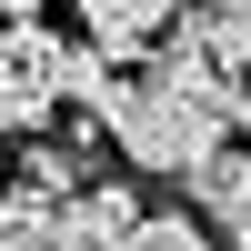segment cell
<instances>
[{
    "mask_svg": "<svg viewBox=\"0 0 251 251\" xmlns=\"http://www.w3.org/2000/svg\"><path fill=\"white\" fill-rule=\"evenodd\" d=\"M131 251H221V231L181 201V211H151V221H141V241H131Z\"/></svg>",
    "mask_w": 251,
    "mask_h": 251,
    "instance_id": "7",
    "label": "cell"
},
{
    "mask_svg": "<svg viewBox=\"0 0 251 251\" xmlns=\"http://www.w3.org/2000/svg\"><path fill=\"white\" fill-rule=\"evenodd\" d=\"M71 10H80L91 50H151V40H171L181 0H71Z\"/></svg>",
    "mask_w": 251,
    "mask_h": 251,
    "instance_id": "5",
    "label": "cell"
},
{
    "mask_svg": "<svg viewBox=\"0 0 251 251\" xmlns=\"http://www.w3.org/2000/svg\"><path fill=\"white\" fill-rule=\"evenodd\" d=\"M191 211L221 231V251H251V141H231V151L191 181Z\"/></svg>",
    "mask_w": 251,
    "mask_h": 251,
    "instance_id": "4",
    "label": "cell"
},
{
    "mask_svg": "<svg viewBox=\"0 0 251 251\" xmlns=\"http://www.w3.org/2000/svg\"><path fill=\"white\" fill-rule=\"evenodd\" d=\"M100 131H111V151L131 161L141 181H181V191H191V181L241 141V100H231V80H211L201 60L151 50L141 71H121V100H111Z\"/></svg>",
    "mask_w": 251,
    "mask_h": 251,
    "instance_id": "1",
    "label": "cell"
},
{
    "mask_svg": "<svg viewBox=\"0 0 251 251\" xmlns=\"http://www.w3.org/2000/svg\"><path fill=\"white\" fill-rule=\"evenodd\" d=\"M0 251H60V211L40 191H0Z\"/></svg>",
    "mask_w": 251,
    "mask_h": 251,
    "instance_id": "6",
    "label": "cell"
},
{
    "mask_svg": "<svg viewBox=\"0 0 251 251\" xmlns=\"http://www.w3.org/2000/svg\"><path fill=\"white\" fill-rule=\"evenodd\" d=\"M141 221H151V211H141V181L111 171V181H91V191L60 211V251H131Z\"/></svg>",
    "mask_w": 251,
    "mask_h": 251,
    "instance_id": "3",
    "label": "cell"
},
{
    "mask_svg": "<svg viewBox=\"0 0 251 251\" xmlns=\"http://www.w3.org/2000/svg\"><path fill=\"white\" fill-rule=\"evenodd\" d=\"M0 20H40V0H0Z\"/></svg>",
    "mask_w": 251,
    "mask_h": 251,
    "instance_id": "8",
    "label": "cell"
},
{
    "mask_svg": "<svg viewBox=\"0 0 251 251\" xmlns=\"http://www.w3.org/2000/svg\"><path fill=\"white\" fill-rule=\"evenodd\" d=\"M231 100H241V131H251V71H241V80H231Z\"/></svg>",
    "mask_w": 251,
    "mask_h": 251,
    "instance_id": "9",
    "label": "cell"
},
{
    "mask_svg": "<svg viewBox=\"0 0 251 251\" xmlns=\"http://www.w3.org/2000/svg\"><path fill=\"white\" fill-rule=\"evenodd\" d=\"M161 50L201 60L211 80H241V71H251V0H181V20H171Z\"/></svg>",
    "mask_w": 251,
    "mask_h": 251,
    "instance_id": "2",
    "label": "cell"
}]
</instances>
